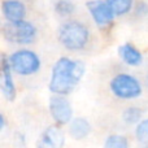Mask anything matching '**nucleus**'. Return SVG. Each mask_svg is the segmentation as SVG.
<instances>
[{
  "label": "nucleus",
  "mask_w": 148,
  "mask_h": 148,
  "mask_svg": "<svg viewBox=\"0 0 148 148\" xmlns=\"http://www.w3.org/2000/svg\"><path fill=\"white\" fill-rule=\"evenodd\" d=\"M86 73V65L81 60L62 56L53 64L48 82L52 95L68 96L75 90Z\"/></svg>",
  "instance_id": "nucleus-1"
},
{
  "label": "nucleus",
  "mask_w": 148,
  "mask_h": 148,
  "mask_svg": "<svg viewBox=\"0 0 148 148\" xmlns=\"http://www.w3.org/2000/svg\"><path fill=\"white\" fill-rule=\"evenodd\" d=\"M59 42L65 49L72 52L82 51L90 43L91 33L86 23L78 20L65 21L57 30Z\"/></svg>",
  "instance_id": "nucleus-2"
},
{
  "label": "nucleus",
  "mask_w": 148,
  "mask_h": 148,
  "mask_svg": "<svg viewBox=\"0 0 148 148\" xmlns=\"http://www.w3.org/2000/svg\"><path fill=\"white\" fill-rule=\"evenodd\" d=\"M13 72L18 75L30 77L39 73L42 68V60L35 51L29 48H20L8 56Z\"/></svg>",
  "instance_id": "nucleus-3"
},
{
  "label": "nucleus",
  "mask_w": 148,
  "mask_h": 148,
  "mask_svg": "<svg viewBox=\"0 0 148 148\" xmlns=\"http://www.w3.org/2000/svg\"><path fill=\"white\" fill-rule=\"evenodd\" d=\"M109 88L116 97L122 100L138 99L143 94V86L136 77L129 73H118L110 79Z\"/></svg>",
  "instance_id": "nucleus-4"
},
{
  "label": "nucleus",
  "mask_w": 148,
  "mask_h": 148,
  "mask_svg": "<svg viewBox=\"0 0 148 148\" xmlns=\"http://www.w3.org/2000/svg\"><path fill=\"white\" fill-rule=\"evenodd\" d=\"M38 35L36 26L27 20L20 22H5L3 25V36L7 42L18 46H27L33 43Z\"/></svg>",
  "instance_id": "nucleus-5"
},
{
  "label": "nucleus",
  "mask_w": 148,
  "mask_h": 148,
  "mask_svg": "<svg viewBox=\"0 0 148 148\" xmlns=\"http://www.w3.org/2000/svg\"><path fill=\"white\" fill-rule=\"evenodd\" d=\"M48 110L55 125L65 126L69 125L74 118V110L66 96L52 95L48 100Z\"/></svg>",
  "instance_id": "nucleus-6"
},
{
  "label": "nucleus",
  "mask_w": 148,
  "mask_h": 148,
  "mask_svg": "<svg viewBox=\"0 0 148 148\" xmlns=\"http://www.w3.org/2000/svg\"><path fill=\"white\" fill-rule=\"evenodd\" d=\"M91 18L99 27H107L112 25L116 18V13L107 3V0H88L86 3Z\"/></svg>",
  "instance_id": "nucleus-7"
},
{
  "label": "nucleus",
  "mask_w": 148,
  "mask_h": 148,
  "mask_svg": "<svg viewBox=\"0 0 148 148\" xmlns=\"http://www.w3.org/2000/svg\"><path fill=\"white\" fill-rule=\"evenodd\" d=\"M0 90L1 94L8 101H13L17 95V88H16L14 78H13V69L10 66L9 59L7 55H1V60H0Z\"/></svg>",
  "instance_id": "nucleus-8"
},
{
  "label": "nucleus",
  "mask_w": 148,
  "mask_h": 148,
  "mask_svg": "<svg viewBox=\"0 0 148 148\" xmlns=\"http://www.w3.org/2000/svg\"><path fill=\"white\" fill-rule=\"evenodd\" d=\"M65 146V134L57 125L46 127L36 140V148H62Z\"/></svg>",
  "instance_id": "nucleus-9"
},
{
  "label": "nucleus",
  "mask_w": 148,
  "mask_h": 148,
  "mask_svg": "<svg viewBox=\"0 0 148 148\" xmlns=\"http://www.w3.org/2000/svg\"><path fill=\"white\" fill-rule=\"evenodd\" d=\"M1 13L5 22H20L26 18V5L21 0H3L1 3Z\"/></svg>",
  "instance_id": "nucleus-10"
},
{
  "label": "nucleus",
  "mask_w": 148,
  "mask_h": 148,
  "mask_svg": "<svg viewBox=\"0 0 148 148\" xmlns=\"http://www.w3.org/2000/svg\"><path fill=\"white\" fill-rule=\"evenodd\" d=\"M118 56L129 66L136 68L143 62V53L133 43H123L118 47Z\"/></svg>",
  "instance_id": "nucleus-11"
},
{
  "label": "nucleus",
  "mask_w": 148,
  "mask_h": 148,
  "mask_svg": "<svg viewBox=\"0 0 148 148\" xmlns=\"http://www.w3.org/2000/svg\"><path fill=\"white\" fill-rule=\"evenodd\" d=\"M92 126L90 121L84 117H74L68 125V133L74 140H83L91 134Z\"/></svg>",
  "instance_id": "nucleus-12"
},
{
  "label": "nucleus",
  "mask_w": 148,
  "mask_h": 148,
  "mask_svg": "<svg viewBox=\"0 0 148 148\" xmlns=\"http://www.w3.org/2000/svg\"><path fill=\"white\" fill-rule=\"evenodd\" d=\"M144 110L142 109L140 107H136V105H131V107H127L122 110V121L126 123V125L130 126H136L139 122L144 120Z\"/></svg>",
  "instance_id": "nucleus-13"
},
{
  "label": "nucleus",
  "mask_w": 148,
  "mask_h": 148,
  "mask_svg": "<svg viewBox=\"0 0 148 148\" xmlns=\"http://www.w3.org/2000/svg\"><path fill=\"white\" fill-rule=\"evenodd\" d=\"M103 148H130V142L122 134H110L105 138Z\"/></svg>",
  "instance_id": "nucleus-14"
},
{
  "label": "nucleus",
  "mask_w": 148,
  "mask_h": 148,
  "mask_svg": "<svg viewBox=\"0 0 148 148\" xmlns=\"http://www.w3.org/2000/svg\"><path fill=\"white\" fill-rule=\"evenodd\" d=\"M116 16H125L134 9V0H107Z\"/></svg>",
  "instance_id": "nucleus-15"
},
{
  "label": "nucleus",
  "mask_w": 148,
  "mask_h": 148,
  "mask_svg": "<svg viewBox=\"0 0 148 148\" xmlns=\"http://www.w3.org/2000/svg\"><path fill=\"white\" fill-rule=\"evenodd\" d=\"M53 8L60 17H70L75 12V4L72 0H56Z\"/></svg>",
  "instance_id": "nucleus-16"
},
{
  "label": "nucleus",
  "mask_w": 148,
  "mask_h": 148,
  "mask_svg": "<svg viewBox=\"0 0 148 148\" xmlns=\"http://www.w3.org/2000/svg\"><path fill=\"white\" fill-rule=\"evenodd\" d=\"M135 139L143 146H148V117L135 126Z\"/></svg>",
  "instance_id": "nucleus-17"
},
{
  "label": "nucleus",
  "mask_w": 148,
  "mask_h": 148,
  "mask_svg": "<svg viewBox=\"0 0 148 148\" xmlns=\"http://www.w3.org/2000/svg\"><path fill=\"white\" fill-rule=\"evenodd\" d=\"M135 13L138 16H146L148 13V5L144 1H139L135 4Z\"/></svg>",
  "instance_id": "nucleus-18"
},
{
  "label": "nucleus",
  "mask_w": 148,
  "mask_h": 148,
  "mask_svg": "<svg viewBox=\"0 0 148 148\" xmlns=\"http://www.w3.org/2000/svg\"><path fill=\"white\" fill-rule=\"evenodd\" d=\"M5 123H7V121H5V116L3 114H0V131H3L5 129Z\"/></svg>",
  "instance_id": "nucleus-19"
},
{
  "label": "nucleus",
  "mask_w": 148,
  "mask_h": 148,
  "mask_svg": "<svg viewBox=\"0 0 148 148\" xmlns=\"http://www.w3.org/2000/svg\"><path fill=\"white\" fill-rule=\"evenodd\" d=\"M147 83H148V77H147Z\"/></svg>",
  "instance_id": "nucleus-20"
}]
</instances>
